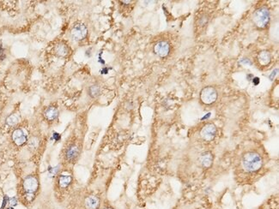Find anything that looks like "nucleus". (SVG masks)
Segmentation results:
<instances>
[{"label":"nucleus","mask_w":279,"mask_h":209,"mask_svg":"<svg viewBox=\"0 0 279 209\" xmlns=\"http://www.w3.org/2000/svg\"><path fill=\"white\" fill-rule=\"evenodd\" d=\"M242 166L246 171L255 172L262 167L263 159L257 152H247L242 156Z\"/></svg>","instance_id":"1"},{"label":"nucleus","mask_w":279,"mask_h":209,"mask_svg":"<svg viewBox=\"0 0 279 209\" xmlns=\"http://www.w3.org/2000/svg\"><path fill=\"white\" fill-rule=\"evenodd\" d=\"M270 11L266 7H260L255 10L253 21L260 29H265L270 22Z\"/></svg>","instance_id":"2"},{"label":"nucleus","mask_w":279,"mask_h":209,"mask_svg":"<svg viewBox=\"0 0 279 209\" xmlns=\"http://www.w3.org/2000/svg\"><path fill=\"white\" fill-rule=\"evenodd\" d=\"M200 100L204 104H211L217 100V92L215 87L208 86L204 87L200 93Z\"/></svg>","instance_id":"3"},{"label":"nucleus","mask_w":279,"mask_h":209,"mask_svg":"<svg viewBox=\"0 0 279 209\" xmlns=\"http://www.w3.org/2000/svg\"><path fill=\"white\" fill-rule=\"evenodd\" d=\"M38 180L35 176H27L23 181V190L26 192V194L34 195V193L38 189Z\"/></svg>","instance_id":"4"},{"label":"nucleus","mask_w":279,"mask_h":209,"mask_svg":"<svg viewBox=\"0 0 279 209\" xmlns=\"http://www.w3.org/2000/svg\"><path fill=\"white\" fill-rule=\"evenodd\" d=\"M217 135V127L213 124H206L201 129L200 135L204 141H212L216 137Z\"/></svg>","instance_id":"5"},{"label":"nucleus","mask_w":279,"mask_h":209,"mask_svg":"<svg viewBox=\"0 0 279 209\" xmlns=\"http://www.w3.org/2000/svg\"><path fill=\"white\" fill-rule=\"evenodd\" d=\"M88 33L87 27L83 23H76L71 29V35L76 40H82Z\"/></svg>","instance_id":"6"},{"label":"nucleus","mask_w":279,"mask_h":209,"mask_svg":"<svg viewBox=\"0 0 279 209\" xmlns=\"http://www.w3.org/2000/svg\"><path fill=\"white\" fill-rule=\"evenodd\" d=\"M155 53L161 57H167L170 52V45L169 42L165 40L158 41L154 46Z\"/></svg>","instance_id":"7"},{"label":"nucleus","mask_w":279,"mask_h":209,"mask_svg":"<svg viewBox=\"0 0 279 209\" xmlns=\"http://www.w3.org/2000/svg\"><path fill=\"white\" fill-rule=\"evenodd\" d=\"M12 139L17 146H22L27 142V135L23 129L17 128L12 134Z\"/></svg>","instance_id":"8"},{"label":"nucleus","mask_w":279,"mask_h":209,"mask_svg":"<svg viewBox=\"0 0 279 209\" xmlns=\"http://www.w3.org/2000/svg\"><path fill=\"white\" fill-rule=\"evenodd\" d=\"M199 161L203 167L204 168H210L213 163V154L210 151L204 152L199 157Z\"/></svg>","instance_id":"9"},{"label":"nucleus","mask_w":279,"mask_h":209,"mask_svg":"<svg viewBox=\"0 0 279 209\" xmlns=\"http://www.w3.org/2000/svg\"><path fill=\"white\" fill-rule=\"evenodd\" d=\"M100 206V199L96 195H90L85 200V207L87 209H98Z\"/></svg>","instance_id":"10"},{"label":"nucleus","mask_w":279,"mask_h":209,"mask_svg":"<svg viewBox=\"0 0 279 209\" xmlns=\"http://www.w3.org/2000/svg\"><path fill=\"white\" fill-rule=\"evenodd\" d=\"M271 60V57H270V52H266V51H263V52H260L258 55V61L260 63V65H268Z\"/></svg>","instance_id":"11"},{"label":"nucleus","mask_w":279,"mask_h":209,"mask_svg":"<svg viewBox=\"0 0 279 209\" xmlns=\"http://www.w3.org/2000/svg\"><path fill=\"white\" fill-rule=\"evenodd\" d=\"M72 177L68 173H64L58 177V184L61 188H67L71 184Z\"/></svg>","instance_id":"12"},{"label":"nucleus","mask_w":279,"mask_h":209,"mask_svg":"<svg viewBox=\"0 0 279 209\" xmlns=\"http://www.w3.org/2000/svg\"><path fill=\"white\" fill-rule=\"evenodd\" d=\"M58 110L56 109L55 107L53 106H50L45 111V117L46 118L49 120V121H53L54 119H56L58 118Z\"/></svg>","instance_id":"13"},{"label":"nucleus","mask_w":279,"mask_h":209,"mask_svg":"<svg viewBox=\"0 0 279 209\" xmlns=\"http://www.w3.org/2000/svg\"><path fill=\"white\" fill-rule=\"evenodd\" d=\"M79 153V149L77 146H71L67 149L66 152V157L69 160H74Z\"/></svg>","instance_id":"14"},{"label":"nucleus","mask_w":279,"mask_h":209,"mask_svg":"<svg viewBox=\"0 0 279 209\" xmlns=\"http://www.w3.org/2000/svg\"><path fill=\"white\" fill-rule=\"evenodd\" d=\"M68 52H69V49H68L67 46H65V44H58L55 47V52L58 57L67 56Z\"/></svg>","instance_id":"15"},{"label":"nucleus","mask_w":279,"mask_h":209,"mask_svg":"<svg viewBox=\"0 0 279 209\" xmlns=\"http://www.w3.org/2000/svg\"><path fill=\"white\" fill-rule=\"evenodd\" d=\"M101 94V87L99 85H92L89 88V94L91 96L92 98H96Z\"/></svg>","instance_id":"16"},{"label":"nucleus","mask_w":279,"mask_h":209,"mask_svg":"<svg viewBox=\"0 0 279 209\" xmlns=\"http://www.w3.org/2000/svg\"><path fill=\"white\" fill-rule=\"evenodd\" d=\"M17 123H18V118H17L16 115L15 114L10 115L6 119V124H8V125H10V126H14Z\"/></svg>","instance_id":"17"},{"label":"nucleus","mask_w":279,"mask_h":209,"mask_svg":"<svg viewBox=\"0 0 279 209\" xmlns=\"http://www.w3.org/2000/svg\"><path fill=\"white\" fill-rule=\"evenodd\" d=\"M58 167H49L48 169V172H49V175L51 176H54L57 173H58Z\"/></svg>","instance_id":"18"},{"label":"nucleus","mask_w":279,"mask_h":209,"mask_svg":"<svg viewBox=\"0 0 279 209\" xmlns=\"http://www.w3.org/2000/svg\"><path fill=\"white\" fill-rule=\"evenodd\" d=\"M207 16L205 15H204V16H201L200 18H199V24L201 25V26H204V25H205L207 23Z\"/></svg>","instance_id":"19"},{"label":"nucleus","mask_w":279,"mask_h":209,"mask_svg":"<svg viewBox=\"0 0 279 209\" xmlns=\"http://www.w3.org/2000/svg\"><path fill=\"white\" fill-rule=\"evenodd\" d=\"M9 201V197L7 196V195H5V197H4V200H3V204H2V207H1V209H4L5 207V206L7 204V202Z\"/></svg>","instance_id":"20"},{"label":"nucleus","mask_w":279,"mask_h":209,"mask_svg":"<svg viewBox=\"0 0 279 209\" xmlns=\"http://www.w3.org/2000/svg\"><path fill=\"white\" fill-rule=\"evenodd\" d=\"M10 204L11 207H15V206H16V205H17V199H16V197L11 198V199L10 200Z\"/></svg>","instance_id":"21"},{"label":"nucleus","mask_w":279,"mask_h":209,"mask_svg":"<svg viewBox=\"0 0 279 209\" xmlns=\"http://www.w3.org/2000/svg\"><path fill=\"white\" fill-rule=\"evenodd\" d=\"M37 140H36V138H33V139H31V141L29 142V144H30V146H32V147H36V144H37Z\"/></svg>","instance_id":"22"},{"label":"nucleus","mask_w":279,"mask_h":209,"mask_svg":"<svg viewBox=\"0 0 279 209\" xmlns=\"http://www.w3.org/2000/svg\"><path fill=\"white\" fill-rule=\"evenodd\" d=\"M53 140H55L56 142H57V141H59V140H60V135L58 133H57V132H54V133L53 134Z\"/></svg>","instance_id":"23"},{"label":"nucleus","mask_w":279,"mask_h":209,"mask_svg":"<svg viewBox=\"0 0 279 209\" xmlns=\"http://www.w3.org/2000/svg\"><path fill=\"white\" fill-rule=\"evenodd\" d=\"M5 57V52H4V49L2 47V46H1V47H0V60H1V59H4Z\"/></svg>","instance_id":"24"},{"label":"nucleus","mask_w":279,"mask_h":209,"mask_svg":"<svg viewBox=\"0 0 279 209\" xmlns=\"http://www.w3.org/2000/svg\"><path fill=\"white\" fill-rule=\"evenodd\" d=\"M7 209H13V207H9V208H7Z\"/></svg>","instance_id":"25"},{"label":"nucleus","mask_w":279,"mask_h":209,"mask_svg":"<svg viewBox=\"0 0 279 209\" xmlns=\"http://www.w3.org/2000/svg\"><path fill=\"white\" fill-rule=\"evenodd\" d=\"M105 209H112V208H110V207H106V208H105Z\"/></svg>","instance_id":"26"}]
</instances>
